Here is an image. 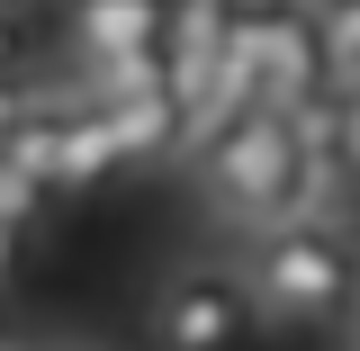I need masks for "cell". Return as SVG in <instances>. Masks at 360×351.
Segmentation results:
<instances>
[{
	"instance_id": "obj_1",
	"label": "cell",
	"mask_w": 360,
	"mask_h": 351,
	"mask_svg": "<svg viewBox=\"0 0 360 351\" xmlns=\"http://www.w3.org/2000/svg\"><path fill=\"white\" fill-rule=\"evenodd\" d=\"M189 162H198L207 208L234 217V225H252V234L297 225V217H333L324 208L333 189L315 180V162L297 153V135H288L279 108H217L207 127L189 135Z\"/></svg>"
},
{
	"instance_id": "obj_2",
	"label": "cell",
	"mask_w": 360,
	"mask_h": 351,
	"mask_svg": "<svg viewBox=\"0 0 360 351\" xmlns=\"http://www.w3.org/2000/svg\"><path fill=\"white\" fill-rule=\"evenodd\" d=\"M243 288H252V315L262 324H288V333H315V324H342V307L360 298V243L342 234V217H297L270 225L243 243Z\"/></svg>"
},
{
	"instance_id": "obj_3",
	"label": "cell",
	"mask_w": 360,
	"mask_h": 351,
	"mask_svg": "<svg viewBox=\"0 0 360 351\" xmlns=\"http://www.w3.org/2000/svg\"><path fill=\"white\" fill-rule=\"evenodd\" d=\"M9 162L37 172L45 198H54V189H90V180L117 172V135H108V117H99L90 90H37L27 99V127L9 135Z\"/></svg>"
},
{
	"instance_id": "obj_4",
	"label": "cell",
	"mask_w": 360,
	"mask_h": 351,
	"mask_svg": "<svg viewBox=\"0 0 360 351\" xmlns=\"http://www.w3.org/2000/svg\"><path fill=\"white\" fill-rule=\"evenodd\" d=\"M252 324L262 315L234 262H180L153 288V351H243Z\"/></svg>"
},
{
	"instance_id": "obj_5",
	"label": "cell",
	"mask_w": 360,
	"mask_h": 351,
	"mask_svg": "<svg viewBox=\"0 0 360 351\" xmlns=\"http://www.w3.org/2000/svg\"><path fill=\"white\" fill-rule=\"evenodd\" d=\"M172 37V0H72V82L144 63Z\"/></svg>"
},
{
	"instance_id": "obj_6",
	"label": "cell",
	"mask_w": 360,
	"mask_h": 351,
	"mask_svg": "<svg viewBox=\"0 0 360 351\" xmlns=\"http://www.w3.org/2000/svg\"><path fill=\"white\" fill-rule=\"evenodd\" d=\"M37 217H45V180H37V172H18V162L0 153V225H9V234H27Z\"/></svg>"
},
{
	"instance_id": "obj_7",
	"label": "cell",
	"mask_w": 360,
	"mask_h": 351,
	"mask_svg": "<svg viewBox=\"0 0 360 351\" xmlns=\"http://www.w3.org/2000/svg\"><path fill=\"white\" fill-rule=\"evenodd\" d=\"M342 180L360 189V90H342Z\"/></svg>"
},
{
	"instance_id": "obj_8",
	"label": "cell",
	"mask_w": 360,
	"mask_h": 351,
	"mask_svg": "<svg viewBox=\"0 0 360 351\" xmlns=\"http://www.w3.org/2000/svg\"><path fill=\"white\" fill-rule=\"evenodd\" d=\"M27 99H37V82H27V90H0V153H9V135L27 127Z\"/></svg>"
},
{
	"instance_id": "obj_9",
	"label": "cell",
	"mask_w": 360,
	"mask_h": 351,
	"mask_svg": "<svg viewBox=\"0 0 360 351\" xmlns=\"http://www.w3.org/2000/svg\"><path fill=\"white\" fill-rule=\"evenodd\" d=\"M333 351H360V298L342 307V324H333Z\"/></svg>"
},
{
	"instance_id": "obj_10",
	"label": "cell",
	"mask_w": 360,
	"mask_h": 351,
	"mask_svg": "<svg viewBox=\"0 0 360 351\" xmlns=\"http://www.w3.org/2000/svg\"><path fill=\"white\" fill-rule=\"evenodd\" d=\"M9 262H18V234H9V225H0V279H9Z\"/></svg>"
},
{
	"instance_id": "obj_11",
	"label": "cell",
	"mask_w": 360,
	"mask_h": 351,
	"mask_svg": "<svg viewBox=\"0 0 360 351\" xmlns=\"http://www.w3.org/2000/svg\"><path fill=\"white\" fill-rule=\"evenodd\" d=\"M54 351H108V343H90V333H82V343H54Z\"/></svg>"
},
{
	"instance_id": "obj_12",
	"label": "cell",
	"mask_w": 360,
	"mask_h": 351,
	"mask_svg": "<svg viewBox=\"0 0 360 351\" xmlns=\"http://www.w3.org/2000/svg\"><path fill=\"white\" fill-rule=\"evenodd\" d=\"M0 351H37V343H0Z\"/></svg>"
},
{
	"instance_id": "obj_13",
	"label": "cell",
	"mask_w": 360,
	"mask_h": 351,
	"mask_svg": "<svg viewBox=\"0 0 360 351\" xmlns=\"http://www.w3.org/2000/svg\"><path fill=\"white\" fill-rule=\"evenodd\" d=\"M18 9H27V0H18Z\"/></svg>"
}]
</instances>
